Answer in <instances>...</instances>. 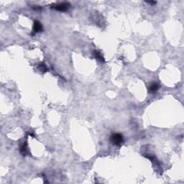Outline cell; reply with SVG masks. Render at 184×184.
<instances>
[{
	"label": "cell",
	"instance_id": "cell-1",
	"mask_svg": "<svg viewBox=\"0 0 184 184\" xmlns=\"http://www.w3.org/2000/svg\"><path fill=\"white\" fill-rule=\"evenodd\" d=\"M70 4L67 2H63V3H58V4H53L51 5V8L58 10V11H66L70 7Z\"/></svg>",
	"mask_w": 184,
	"mask_h": 184
},
{
	"label": "cell",
	"instance_id": "cell-2",
	"mask_svg": "<svg viewBox=\"0 0 184 184\" xmlns=\"http://www.w3.org/2000/svg\"><path fill=\"white\" fill-rule=\"evenodd\" d=\"M110 140L111 142L112 143L113 145H119L122 143L123 141H124V139H123V137L122 135L120 134H113L111 137H110Z\"/></svg>",
	"mask_w": 184,
	"mask_h": 184
},
{
	"label": "cell",
	"instance_id": "cell-3",
	"mask_svg": "<svg viewBox=\"0 0 184 184\" xmlns=\"http://www.w3.org/2000/svg\"><path fill=\"white\" fill-rule=\"evenodd\" d=\"M42 26L40 24V22L37 20L35 21L34 26H33V31L35 33H37V32L42 31Z\"/></svg>",
	"mask_w": 184,
	"mask_h": 184
},
{
	"label": "cell",
	"instance_id": "cell-4",
	"mask_svg": "<svg viewBox=\"0 0 184 184\" xmlns=\"http://www.w3.org/2000/svg\"><path fill=\"white\" fill-rule=\"evenodd\" d=\"M158 89H159L158 84L156 83H153L150 85V87H149V91L150 93H155L158 90Z\"/></svg>",
	"mask_w": 184,
	"mask_h": 184
},
{
	"label": "cell",
	"instance_id": "cell-5",
	"mask_svg": "<svg viewBox=\"0 0 184 184\" xmlns=\"http://www.w3.org/2000/svg\"><path fill=\"white\" fill-rule=\"evenodd\" d=\"M94 55L95 58L98 60V61H99L101 62H104V58L102 55L101 54V53H100L99 51L95 50V51L94 52Z\"/></svg>",
	"mask_w": 184,
	"mask_h": 184
},
{
	"label": "cell",
	"instance_id": "cell-6",
	"mask_svg": "<svg viewBox=\"0 0 184 184\" xmlns=\"http://www.w3.org/2000/svg\"><path fill=\"white\" fill-rule=\"evenodd\" d=\"M26 149H27V145H26V143H24L20 147V152L22 154H25L27 151Z\"/></svg>",
	"mask_w": 184,
	"mask_h": 184
},
{
	"label": "cell",
	"instance_id": "cell-7",
	"mask_svg": "<svg viewBox=\"0 0 184 184\" xmlns=\"http://www.w3.org/2000/svg\"><path fill=\"white\" fill-rule=\"evenodd\" d=\"M40 70L44 71V72L47 71V67L45 66V65L44 63H40Z\"/></svg>",
	"mask_w": 184,
	"mask_h": 184
},
{
	"label": "cell",
	"instance_id": "cell-8",
	"mask_svg": "<svg viewBox=\"0 0 184 184\" xmlns=\"http://www.w3.org/2000/svg\"><path fill=\"white\" fill-rule=\"evenodd\" d=\"M149 4H156V1H147Z\"/></svg>",
	"mask_w": 184,
	"mask_h": 184
}]
</instances>
